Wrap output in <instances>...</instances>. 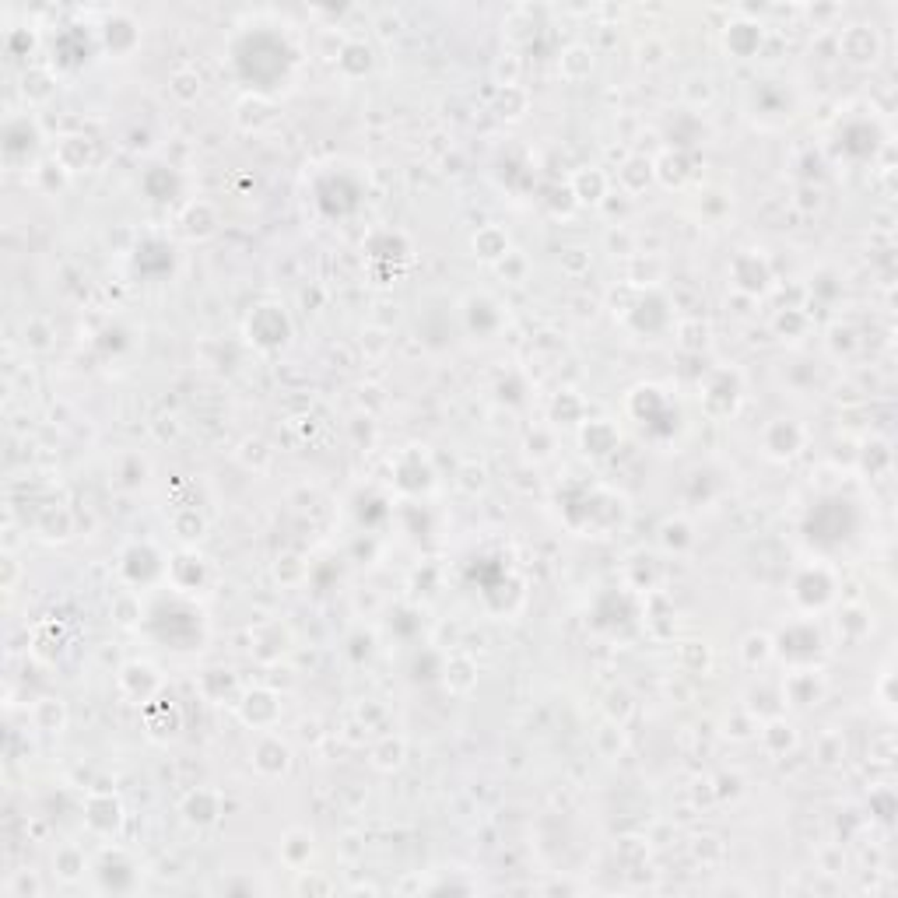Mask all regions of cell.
<instances>
[{
	"instance_id": "obj_5",
	"label": "cell",
	"mask_w": 898,
	"mask_h": 898,
	"mask_svg": "<svg viewBox=\"0 0 898 898\" xmlns=\"http://www.w3.org/2000/svg\"><path fill=\"white\" fill-rule=\"evenodd\" d=\"M246 333L256 348L263 351H274V348H285L288 337H291V324H288L285 309L281 306H260L253 309L249 324H246Z\"/></svg>"
},
{
	"instance_id": "obj_29",
	"label": "cell",
	"mask_w": 898,
	"mask_h": 898,
	"mask_svg": "<svg viewBox=\"0 0 898 898\" xmlns=\"http://www.w3.org/2000/svg\"><path fill=\"white\" fill-rule=\"evenodd\" d=\"M758 42H762V29L751 25V22H737V25L727 29V49L734 56H751L758 49Z\"/></svg>"
},
{
	"instance_id": "obj_31",
	"label": "cell",
	"mask_w": 898,
	"mask_h": 898,
	"mask_svg": "<svg viewBox=\"0 0 898 898\" xmlns=\"http://www.w3.org/2000/svg\"><path fill=\"white\" fill-rule=\"evenodd\" d=\"M786 695H790V702H793V705L807 709V705H817V698H821V685L815 681V674H793V678L786 681Z\"/></svg>"
},
{
	"instance_id": "obj_15",
	"label": "cell",
	"mask_w": 898,
	"mask_h": 898,
	"mask_svg": "<svg viewBox=\"0 0 898 898\" xmlns=\"http://www.w3.org/2000/svg\"><path fill=\"white\" fill-rule=\"evenodd\" d=\"M734 285L744 295H762L769 288V267L755 253H740L734 260Z\"/></svg>"
},
{
	"instance_id": "obj_53",
	"label": "cell",
	"mask_w": 898,
	"mask_h": 898,
	"mask_svg": "<svg viewBox=\"0 0 898 898\" xmlns=\"http://www.w3.org/2000/svg\"><path fill=\"white\" fill-rule=\"evenodd\" d=\"M14 575H18V562H14L11 555H4V590L14 586Z\"/></svg>"
},
{
	"instance_id": "obj_26",
	"label": "cell",
	"mask_w": 898,
	"mask_h": 898,
	"mask_svg": "<svg viewBox=\"0 0 898 898\" xmlns=\"http://www.w3.org/2000/svg\"><path fill=\"white\" fill-rule=\"evenodd\" d=\"M513 249H509V239L498 225H485L478 236H474V256L481 260H505Z\"/></svg>"
},
{
	"instance_id": "obj_7",
	"label": "cell",
	"mask_w": 898,
	"mask_h": 898,
	"mask_svg": "<svg viewBox=\"0 0 898 898\" xmlns=\"http://www.w3.org/2000/svg\"><path fill=\"white\" fill-rule=\"evenodd\" d=\"M773 650H779L782 660H790V663H807V660H815L821 653V635H817L815 625H790V628H782V635H779L776 643H773Z\"/></svg>"
},
{
	"instance_id": "obj_49",
	"label": "cell",
	"mask_w": 898,
	"mask_h": 898,
	"mask_svg": "<svg viewBox=\"0 0 898 898\" xmlns=\"http://www.w3.org/2000/svg\"><path fill=\"white\" fill-rule=\"evenodd\" d=\"M562 267H566L569 274H583V271L590 267V253H586V249H566V253H562Z\"/></svg>"
},
{
	"instance_id": "obj_44",
	"label": "cell",
	"mask_w": 898,
	"mask_h": 898,
	"mask_svg": "<svg viewBox=\"0 0 898 898\" xmlns=\"http://www.w3.org/2000/svg\"><path fill=\"white\" fill-rule=\"evenodd\" d=\"M372 758H376L379 769H397L401 758H404V744H401V740H383V744L372 751Z\"/></svg>"
},
{
	"instance_id": "obj_35",
	"label": "cell",
	"mask_w": 898,
	"mask_h": 898,
	"mask_svg": "<svg viewBox=\"0 0 898 898\" xmlns=\"http://www.w3.org/2000/svg\"><path fill=\"white\" fill-rule=\"evenodd\" d=\"M653 176H660L667 186H681L688 176V159L681 151H667L660 162H653Z\"/></svg>"
},
{
	"instance_id": "obj_48",
	"label": "cell",
	"mask_w": 898,
	"mask_h": 898,
	"mask_svg": "<svg viewBox=\"0 0 898 898\" xmlns=\"http://www.w3.org/2000/svg\"><path fill=\"white\" fill-rule=\"evenodd\" d=\"M113 614H117L120 625H134V621L141 617V604H137L134 597H120V600L113 604Z\"/></svg>"
},
{
	"instance_id": "obj_28",
	"label": "cell",
	"mask_w": 898,
	"mask_h": 898,
	"mask_svg": "<svg viewBox=\"0 0 898 898\" xmlns=\"http://www.w3.org/2000/svg\"><path fill=\"white\" fill-rule=\"evenodd\" d=\"M337 67L348 78H362V74H368V67H372V49H368L366 42H344V49L337 56Z\"/></svg>"
},
{
	"instance_id": "obj_23",
	"label": "cell",
	"mask_w": 898,
	"mask_h": 898,
	"mask_svg": "<svg viewBox=\"0 0 898 898\" xmlns=\"http://www.w3.org/2000/svg\"><path fill=\"white\" fill-rule=\"evenodd\" d=\"M583 449L590 456H608L611 449H617V428L611 421H590L583 428Z\"/></svg>"
},
{
	"instance_id": "obj_41",
	"label": "cell",
	"mask_w": 898,
	"mask_h": 898,
	"mask_svg": "<svg viewBox=\"0 0 898 898\" xmlns=\"http://www.w3.org/2000/svg\"><path fill=\"white\" fill-rule=\"evenodd\" d=\"M498 109H502V117H509V120H516V117H523L527 113V95L516 88V84H502V91H498Z\"/></svg>"
},
{
	"instance_id": "obj_40",
	"label": "cell",
	"mask_w": 898,
	"mask_h": 898,
	"mask_svg": "<svg viewBox=\"0 0 898 898\" xmlns=\"http://www.w3.org/2000/svg\"><path fill=\"white\" fill-rule=\"evenodd\" d=\"M168 91L179 99V102H194L201 95V78L194 71H176L172 82H168Z\"/></svg>"
},
{
	"instance_id": "obj_39",
	"label": "cell",
	"mask_w": 898,
	"mask_h": 898,
	"mask_svg": "<svg viewBox=\"0 0 898 898\" xmlns=\"http://www.w3.org/2000/svg\"><path fill=\"white\" fill-rule=\"evenodd\" d=\"M762 740H765V747L773 751V755H782L786 747H793V740H797V734H793V727L790 723H782V720H773L765 730H762Z\"/></svg>"
},
{
	"instance_id": "obj_14",
	"label": "cell",
	"mask_w": 898,
	"mask_h": 898,
	"mask_svg": "<svg viewBox=\"0 0 898 898\" xmlns=\"http://www.w3.org/2000/svg\"><path fill=\"white\" fill-rule=\"evenodd\" d=\"M716 401H723V404H720V418H723V414H730V410L737 408V401H740V379H737L734 372H716V376L705 383L702 408L712 414Z\"/></svg>"
},
{
	"instance_id": "obj_8",
	"label": "cell",
	"mask_w": 898,
	"mask_h": 898,
	"mask_svg": "<svg viewBox=\"0 0 898 898\" xmlns=\"http://www.w3.org/2000/svg\"><path fill=\"white\" fill-rule=\"evenodd\" d=\"M832 590H835V583L825 569H807L793 579V597L807 611H821L832 600Z\"/></svg>"
},
{
	"instance_id": "obj_18",
	"label": "cell",
	"mask_w": 898,
	"mask_h": 898,
	"mask_svg": "<svg viewBox=\"0 0 898 898\" xmlns=\"http://www.w3.org/2000/svg\"><path fill=\"white\" fill-rule=\"evenodd\" d=\"M239 712H243V723H249V727H271L278 720V698L271 692H249L239 705Z\"/></svg>"
},
{
	"instance_id": "obj_50",
	"label": "cell",
	"mask_w": 898,
	"mask_h": 898,
	"mask_svg": "<svg viewBox=\"0 0 898 898\" xmlns=\"http://www.w3.org/2000/svg\"><path fill=\"white\" fill-rule=\"evenodd\" d=\"M498 271H502V274H509L513 281H523V274H527V260H523L520 253H509L505 260H498Z\"/></svg>"
},
{
	"instance_id": "obj_21",
	"label": "cell",
	"mask_w": 898,
	"mask_h": 898,
	"mask_svg": "<svg viewBox=\"0 0 898 898\" xmlns=\"http://www.w3.org/2000/svg\"><path fill=\"white\" fill-rule=\"evenodd\" d=\"M183 815L190 825H214L218 815H221V804H218V793L211 790H194L183 804Z\"/></svg>"
},
{
	"instance_id": "obj_22",
	"label": "cell",
	"mask_w": 898,
	"mask_h": 898,
	"mask_svg": "<svg viewBox=\"0 0 898 898\" xmlns=\"http://www.w3.org/2000/svg\"><path fill=\"white\" fill-rule=\"evenodd\" d=\"M141 186H144V194H148L151 201H172V197L179 194V176H176L172 168H165V165H151V168L144 172Z\"/></svg>"
},
{
	"instance_id": "obj_24",
	"label": "cell",
	"mask_w": 898,
	"mask_h": 898,
	"mask_svg": "<svg viewBox=\"0 0 898 898\" xmlns=\"http://www.w3.org/2000/svg\"><path fill=\"white\" fill-rule=\"evenodd\" d=\"M572 197L575 201H583V204H600L604 197H608V179H604V172H597V168H583L575 179H572Z\"/></svg>"
},
{
	"instance_id": "obj_36",
	"label": "cell",
	"mask_w": 898,
	"mask_h": 898,
	"mask_svg": "<svg viewBox=\"0 0 898 898\" xmlns=\"http://www.w3.org/2000/svg\"><path fill=\"white\" fill-rule=\"evenodd\" d=\"M39 531H42V537H49V540H67V537L74 533V520H71L67 509H46L39 520Z\"/></svg>"
},
{
	"instance_id": "obj_16",
	"label": "cell",
	"mask_w": 898,
	"mask_h": 898,
	"mask_svg": "<svg viewBox=\"0 0 898 898\" xmlns=\"http://www.w3.org/2000/svg\"><path fill=\"white\" fill-rule=\"evenodd\" d=\"M291 762V751H288L285 740L278 737H260L256 747H253V765L263 773V776H281Z\"/></svg>"
},
{
	"instance_id": "obj_25",
	"label": "cell",
	"mask_w": 898,
	"mask_h": 898,
	"mask_svg": "<svg viewBox=\"0 0 898 898\" xmlns=\"http://www.w3.org/2000/svg\"><path fill=\"white\" fill-rule=\"evenodd\" d=\"M91 162V141L88 137H64L56 148V165L64 172H78Z\"/></svg>"
},
{
	"instance_id": "obj_6",
	"label": "cell",
	"mask_w": 898,
	"mask_h": 898,
	"mask_svg": "<svg viewBox=\"0 0 898 898\" xmlns=\"http://www.w3.org/2000/svg\"><path fill=\"white\" fill-rule=\"evenodd\" d=\"M358 197H362V190L355 183H348V176H324L316 186V204L324 207V214H330V218L351 214L358 207Z\"/></svg>"
},
{
	"instance_id": "obj_33",
	"label": "cell",
	"mask_w": 898,
	"mask_h": 898,
	"mask_svg": "<svg viewBox=\"0 0 898 898\" xmlns=\"http://www.w3.org/2000/svg\"><path fill=\"white\" fill-rule=\"evenodd\" d=\"M281 857H285L288 867H306L309 857H313V839L306 832H288L285 842H281Z\"/></svg>"
},
{
	"instance_id": "obj_11",
	"label": "cell",
	"mask_w": 898,
	"mask_h": 898,
	"mask_svg": "<svg viewBox=\"0 0 898 898\" xmlns=\"http://www.w3.org/2000/svg\"><path fill=\"white\" fill-rule=\"evenodd\" d=\"M84 821H88V828H91V832H99V835H113V832L120 828V821H123L120 800H117L113 793H91V797H88V807H84Z\"/></svg>"
},
{
	"instance_id": "obj_3",
	"label": "cell",
	"mask_w": 898,
	"mask_h": 898,
	"mask_svg": "<svg viewBox=\"0 0 898 898\" xmlns=\"http://www.w3.org/2000/svg\"><path fill=\"white\" fill-rule=\"evenodd\" d=\"M853 527H857L853 502H846V498H828V502L815 505V513H811V520H807V540L817 544V548H832V544L846 540Z\"/></svg>"
},
{
	"instance_id": "obj_37",
	"label": "cell",
	"mask_w": 898,
	"mask_h": 898,
	"mask_svg": "<svg viewBox=\"0 0 898 898\" xmlns=\"http://www.w3.org/2000/svg\"><path fill=\"white\" fill-rule=\"evenodd\" d=\"M22 91H25V99H29V102H46V99L53 95V74H49L46 67H32V71H25V78H22Z\"/></svg>"
},
{
	"instance_id": "obj_43",
	"label": "cell",
	"mask_w": 898,
	"mask_h": 898,
	"mask_svg": "<svg viewBox=\"0 0 898 898\" xmlns=\"http://www.w3.org/2000/svg\"><path fill=\"white\" fill-rule=\"evenodd\" d=\"M82 870H84V857L78 850H60V853H56V874H60L64 881L82 877Z\"/></svg>"
},
{
	"instance_id": "obj_46",
	"label": "cell",
	"mask_w": 898,
	"mask_h": 898,
	"mask_svg": "<svg viewBox=\"0 0 898 898\" xmlns=\"http://www.w3.org/2000/svg\"><path fill=\"white\" fill-rule=\"evenodd\" d=\"M172 527L179 537H186V540H197L201 533H204V520L197 516V513H179L176 520H172Z\"/></svg>"
},
{
	"instance_id": "obj_10",
	"label": "cell",
	"mask_w": 898,
	"mask_h": 898,
	"mask_svg": "<svg viewBox=\"0 0 898 898\" xmlns=\"http://www.w3.org/2000/svg\"><path fill=\"white\" fill-rule=\"evenodd\" d=\"M36 148H39V130L29 117H18V120H11L4 126V159L7 162L29 159Z\"/></svg>"
},
{
	"instance_id": "obj_34",
	"label": "cell",
	"mask_w": 898,
	"mask_h": 898,
	"mask_svg": "<svg viewBox=\"0 0 898 898\" xmlns=\"http://www.w3.org/2000/svg\"><path fill=\"white\" fill-rule=\"evenodd\" d=\"M617 179H621V186H625L628 194H639V190H646V183L653 179V162H650V159H632V162H625V168L617 172Z\"/></svg>"
},
{
	"instance_id": "obj_17",
	"label": "cell",
	"mask_w": 898,
	"mask_h": 898,
	"mask_svg": "<svg viewBox=\"0 0 898 898\" xmlns=\"http://www.w3.org/2000/svg\"><path fill=\"white\" fill-rule=\"evenodd\" d=\"M99 877H102V888H109V892H130L134 888V863L123 853H102Z\"/></svg>"
},
{
	"instance_id": "obj_42",
	"label": "cell",
	"mask_w": 898,
	"mask_h": 898,
	"mask_svg": "<svg viewBox=\"0 0 898 898\" xmlns=\"http://www.w3.org/2000/svg\"><path fill=\"white\" fill-rule=\"evenodd\" d=\"M769 656H773V639H769V635H747V639H744V660H747L751 667L765 663Z\"/></svg>"
},
{
	"instance_id": "obj_51",
	"label": "cell",
	"mask_w": 898,
	"mask_h": 898,
	"mask_svg": "<svg viewBox=\"0 0 898 898\" xmlns=\"http://www.w3.org/2000/svg\"><path fill=\"white\" fill-rule=\"evenodd\" d=\"M463 488L467 491L485 488V471L481 467H463Z\"/></svg>"
},
{
	"instance_id": "obj_12",
	"label": "cell",
	"mask_w": 898,
	"mask_h": 898,
	"mask_svg": "<svg viewBox=\"0 0 898 898\" xmlns=\"http://www.w3.org/2000/svg\"><path fill=\"white\" fill-rule=\"evenodd\" d=\"M159 674H155V667L151 663H126L120 670V688L134 702H141V705H148L151 698H155V692H159Z\"/></svg>"
},
{
	"instance_id": "obj_19",
	"label": "cell",
	"mask_w": 898,
	"mask_h": 898,
	"mask_svg": "<svg viewBox=\"0 0 898 898\" xmlns=\"http://www.w3.org/2000/svg\"><path fill=\"white\" fill-rule=\"evenodd\" d=\"M168 575H172V586L179 590V593H190V590H197L201 583H204V562L197 558V555H176L172 562H168Z\"/></svg>"
},
{
	"instance_id": "obj_9",
	"label": "cell",
	"mask_w": 898,
	"mask_h": 898,
	"mask_svg": "<svg viewBox=\"0 0 898 898\" xmlns=\"http://www.w3.org/2000/svg\"><path fill=\"white\" fill-rule=\"evenodd\" d=\"M162 569H165L162 555H159L151 544H134V548L123 555V575H126L130 583L148 586V583H155V579L162 575Z\"/></svg>"
},
{
	"instance_id": "obj_2",
	"label": "cell",
	"mask_w": 898,
	"mask_h": 898,
	"mask_svg": "<svg viewBox=\"0 0 898 898\" xmlns=\"http://www.w3.org/2000/svg\"><path fill=\"white\" fill-rule=\"evenodd\" d=\"M159 608H162L168 617H172V625L162 621V617H148V628H151V635L168 646V650H179V653H186V650H197V643L190 639V635H183V628L186 632H194V635H204V625H201V611L197 608H190V604H183V600H172V604H165L159 600Z\"/></svg>"
},
{
	"instance_id": "obj_27",
	"label": "cell",
	"mask_w": 898,
	"mask_h": 898,
	"mask_svg": "<svg viewBox=\"0 0 898 898\" xmlns=\"http://www.w3.org/2000/svg\"><path fill=\"white\" fill-rule=\"evenodd\" d=\"M183 225H186V236H190V239H207V236L218 229V214H214V207L211 204L197 201V204L186 207Z\"/></svg>"
},
{
	"instance_id": "obj_1",
	"label": "cell",
	"mask_w": 898,
	"mask_h": 898,
	"mask_svg": "<svg viewBox=\"0 0 898 898\" xmlns=\"http://www.w3.org/2000/svg\"><path fill=\"white\" fill-rule=\"evenodd\" d=\"M236 67L249 88L271 91V88H278V82L288 78L291 53H288L285 39H278L271 32H256L236 46Z\"/></svg>"
},
{
	"instance_id": "obj_20",
	"label": "cell",
	"mask_w": 898,
	"mask_h": 898,
	"mask_svg": "<svg viewBox=\"0 0 898 898\" xmlns=\"http://www.w3.org/2000/svg\"><path fill=\"white\" fill-rule=\"evenodd\" d=\"M102 36H106V49L109 53H117V56H126V53H134V46L141 39V32H137V25L130 22V18H109L106 22V29H102Z\"/></svg>"
},
{
	"instance_id": "obj_32",
	"label": "cell",
	"mask_w": 898,
	"mask_h": 898,
	"mask_svg": "<svg viewBox=\"0 0 898 898\" xmlns=\"http://www.w3.org/2000/svg\"><path fill=\"white\" fill-rule=\"evenodd\" d=\"M32 720H36V727H39V730H46V734H56V730L64 727V720H67L64 702H60V698H42V702H36V709H32Z\"/></svg>"
},
{
	"instance_id": "obj_4",
	"label": "cell",
	"mask_w": 898,
	"mask_h": 898,
	"mask_svg": "<svg viewBox=\"0 0 898 898\" xmlns=\"http://www.w3.org/2000/svg\"><path fill=\"white\" fill-rule=\"evenodd\" d=\"M628 408L632 414L639 418V425L650 432V436H674L678 432V421H681V414L678 408H670V401H667V393L660 390V386H635L632 390V397H628Z\"/></svg>"
},
{
	"instance_id": "obj_13",
	"label": "cell",
	"mask_w": 898,
	"mask_h": 898,
	"mask_svg": "<svg viewBox=\"0 0 898 898\" xmlns=\"http://www.w3.org/2000/svg\"><path fill=\"white\" fill-rule=\"evenodd\" d=\"M765 453L769 456H776V460H786V456H793L797 449L804 446V428L797 425V421H786V418H779L773 421L769 428H765Z\"/></svg>"
},
{
	"instance_id": "obj_52",
	"label": "cell",
	"mask_w": 898,
	"mask_h": 898,
	"mask_svg": "<svg viewBox=\"0 0 898 898\" xmlns=\"http://www.w3.org/2000/svg\"><path fill=\"white\" fill-rule=\"evenodd\" d=\"M39 881L36 877H29V874H22L18 881H14V895H39Z\"/></svg>"
},
{
	"instance_id": "obj_45",
	"label": "cell",
	"mask_w": 898,
	"mask_h": 898,
	"mask_svg": "<svg viewBox=\"0 0 898 898\" xmlns=\"http://www.w3.org/2000/svg\"><path fill=\"white\" fill-rule=\"evenodd\" d=\"M663 544H667L670 551H685V548L692 544V527H688V523H681V520L667 523V527H663Z\"/></svg>"
},
{
	"instance_id": "obj_30",
	"label": "cell",
	"mask_w": 898,
	"mask_h": 898,
	"mask_svg": "<svg viewBox=\"0 0 898 898\" xmlns=\"http://www.w3.org/2000/svg\"><path fill=\"white\" fill-rule=\"evenodd\" d=\"M590 71H593V49H586V46H569V49L562 53V78L583 82Z\"/></svg>"
},
{
	"instance_id": "obj_47",
	"label": "cell",
	"mask_w": 898,
	"mask_h": 898,
	"mask_svg": "<svg viewBox=\"0 0 898 898\" xmlns=\"http://www.w3.org/2000/svg\"><path fill=\"white\" fill-rule=\"evenodd\" d=\"M49 327L42 324V320H32V324H25V344L32 348V351H46L49 348Z\"/></svg>"
},
{
	"instance_id": "obj_38",
	"label": "cell",
	"mask_w": 898,
	"mask_h": 898,
	"mask_svg": "<svg viewBox=\"0 0 898 898\" xmlns=\"http://www.w3.org/2000/svg\"><path fill=\"white\" fill-rule=\"evenodd\" d=\"M446 685L453 692H467L474 681H478V674H474V663L467 660V656H456V660H449L446 663Z\"/></svg>"
}]
</instances>
